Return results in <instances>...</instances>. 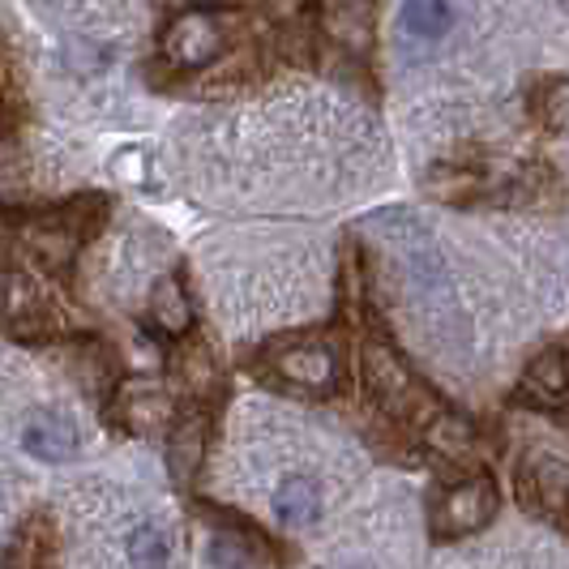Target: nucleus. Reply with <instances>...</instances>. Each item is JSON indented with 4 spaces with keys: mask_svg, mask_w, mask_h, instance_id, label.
<instances>
[{
    "mask_svg": "<svg viewBox=\"0 0 569 569\" xmlns=\"http://www.w3.org/2000/svg\"><path fill=\"white\" fill-rule=\"evenodd\" d=\"M22 446L43 462H64L78 450V428L60 411H34L22 428Z\"/></svg>",
    "mask_w": 569,
    "mask_h": 569,
    "instance_id": "nucleus-11",
    "label": "nucleus"
},
{
    "mask_svg": "<svg viewBox=\"0 0 569 569\" xmlns=\"http://www.w3.org/2000/svg\"><path fill=\"white\" fill-rule=\"evenodd\" d=\"M112 416L129 428V432H159V428H168L171 420H176V402H171L168 390L146 386L142 381V386H124V390H120Z\"/></svg>",
    "mask_w": 569,
    "mask_h": 569,
    "instance_id": "nucleus-9",
    "label": "nucleus"
},
{
    "mask_svg": "<svg viewBox=\"0 0 569 569\" xmlns=\"http://www.w3.org/2000/svg\"><path fill=\"white\" fill-rule=\"evenodd\" d=\"M0 326L18 339H48L57 330V309L34 279L0 270Z\"/></svg>",
    "mask_w": 569,
    "mask_h": 569,
    "instance_id": "nucleus-4",
    "label": "nucleus"
},
{
    "mask_svg": "<svg viewBox=\"0 0 569 569\" xmlns=\"http://www.w3.org/2000/svg\"><path fill=\"white\" fill-rule=\"evenodd\" d=\"M206 416L201 411H184L168 425V467L176 485H189L198 476L201 458H206Z\"/></svg>",
    "mask_w": 569,
    "mask_h": 569,
    "instance_id": "nucleus-10",
    "label": "nucleus"
},
{
    "mask_svg": "<svg viewBox=\"0 0 569 569\" xmlns=\"http://www.w3.org/2000/svg\"><path fill=\"white\" fill-rule=\"evenodd\" d=\"M274 518L283 527H313L321 518V488L309 476H287L274 492Z\"/></svg>",
    "mask_w": 569,
    "mask_h": 569,
    "instance_id": "nucleus-13",
    "label": "nucleus"
},
{
    "mask_svg": "<svg viewBox=\"0 0 569 569\" xmlns=\"http://www.w3.org/2000/svg\"><path fill=\"white\" fill-rule=\"evenodd\" d=\"M360 377L369 399L390 420H428L437 411V399L425 381L411 372V365L386 339H369L360 351Z\"/></svg>",
    "mask_w": 569,
    "mask_h": 569,
    "instance_id": "nucleus-1",
    "label": "nucleus"
},
{
    "mask_svg": "<svg viewBox=\"0 0 569 569\" xmlns=\"http://www.w3.org/2000/svg\"><path fill=\"white\" fill-rule=\"evenodd\" d=\"M513 485H518V501L527 510L543 513V518H569V462L548 450H531L522 455L518 471H513Z\"/></svg>",
    "mask_w": 569,
    "mask_h": 569,
    "instance_id": "nucleus-7",
    "label": "nucleus"
},
{
    "mask_svg": "<svg viewBox=\"0 0 569 569\" xmlns=\"http://www.w3.org/2000/svg\"><path fill=\"white\" fill-rule=\"evenodd\" d=\"M168 557H171V540L163 527L142 522V527L129 536V561L138 569H168Z\"/></svg>",
    "mask_w": 569,
    "mask_h": 569,
    "instance_id": "nucleus-19",
    "label": "nucleus"
},
{
    "mask_svg": "<svg viewBox=\"0 0 569 569\" xmlns=\"http://www.w3.org/2000/svg\"><path fill=\"white\" fill-rule=\"evenodd\" d=\"M103 214V201H82V206H60V210H48V214H39V219H30L27 223V244L30 253L39 257L48 270H64L73 253L82 249V240L90 236L94 228V219Z\"/></svg>",
    "mask_w": 569,
    "mask_h": 569,
    "instance_id": "nucleus-2",
    "label": "nucleus"
},
{
    "mask_svg": "<svg viewBox=\"0 0 569 569\" xmlns=\"http://www.w3.org/2000/svg\"><path fill=\"white\" fill-rule=\"evenodd\" d=\"M9 129H13V112H9V108H4V103H0V138H4V133H9Z\"/></svg>",
    "mask_w": 569,
    "mask_h": 569,
    "instance_id": "nucleus-22",
    "label": "nucleus"
},
{
    "mask_svg": "<svg viewBox=\"0 0 569 569\" xmlns=\"http://www.w3.org/2000/svg\"><path fill=\"white\" fill-rule=\"evenodd\" d=\"M518 399L527 407H540V411H561L569 402V351L552 347V351L536 356L518 381Z\"/></svg>",
    "mask_w": 569,
    "mask_h": 569,
    "instance_id": "nucleus-8",
    "label": "nucleus"
},
{
    "mask_svg": "<svg viewBox=\"0 0 569 569\" xmlns=\"http://www.w3.org/2000/svg\"><path fill=\"white\" fill-rule=\"evenodd\" d=\"M4 569H57L52 566V531H48L43 518L22 527V536H18L13 548H9Z\"/></svg>",
    "mask_w": 569,
    "mask_h": 569,
    "instance_id": "nucleus-17",
    "label": "nucleus"
},
{
    "mask_svg": "<svg viewBox=\"0 0 569 569\" xmlns=\"http://www.w3.org/2000/svg\"><path fill=\"white\" fill-rule=\"evenodd\" d=\"M330 34L339 39V43H347V48H365L372 34V13L365 0H342V4H335L330 9Z\"/></svg>",
    "mask_w": 569,
    "mask_h": 569,
    "instance_id": "nucleus-18",
    "label": "nucleus"
},
{
    "mask_svg": "<svg viewBox=\"0 0 569 569\" xmlns=\"http://www.w3.org/2000/svg\"><path fill=\"white\" fill-rule=\"evenodd\" d=\"M180 372H184V386L193 395H206L214 386V365H210V351L206 347H193L184 360H180Z\"/></svg>",
    "mask_w": 569,
    "mask_h": 569,
    "instance_id": "nucleus-21",
    "label": "nucleus"
},
{
    "mask_svg": "<svg viewBox=\"0 0 569 569\" xmlns=\"http://www.w3.org/2000/svg\"><path fill=\"white\" fill-rule=\"evenodd\" d=\"M184 4H201V0H184Z\"/></svg>",
    "mask_w": 569,
    "mask_h": 569,
    "instance_id": "nucleus-24",
    "label": "nucleus"
},
{
    "mask_svg": "<svg viewBox=\"0 0 569 569\" xmlns=\"http://www.w3.org/2000/svg\"><path fill=\"white\" fill-rule=\"evenodd\" d=\"M540 120L548 133H569V78L552 82L540 94Z\"/></svg>",
    "mask_w": 569,
    "mask_h": 569,
    "instance_id": "nucleus-20",
    "label": "nucleus"
},
{
    "mask_svg": "<svg viewBox=\"0 0 569 569\" xmlns=\"http://www.w3.org/2000/svg\"><path fill=\"white\" fill-rule=\"evenodd\" d=\"M425 446L437 458H450V462L471 458V450H476V425L455 416V411H446V407H437L425 420Z\"/></svg>",
    "mask_w": 569,
    "mask_h": 569,
    "instance_id": "nucleus-12",
    "label": "nucleus"
},
{
    "mask_svg": "<svg viewBox=\"0 0 569 569\" xmlns=\"http://www.w3.org/2000/svg\"><path fill=\"white\" fill-rule=\"evenodd\" d=\"M266 365H270V377L291 386V390L330 395L339 386V356L326 342H313V339L283 342V347H274L266 356Z\"/></svg>",
    "mask_w": 569,
    "mask_h": 569,
    "instance_id": "nucleus-3",
    "label": "nucleus"
},
{
    "mask_svg": "<svg viewBox=\"0 0 569 569\" xmlns=\"http://www.w3.org/2000/svg\"><path fill=\"white\" fill-rule=\"evenodd\" d=\"M223 48H228L223 22L214 13H206V9H184L163 30V57L176 69H210L214 60L223 57Z\"/></svg>",
    "mask_w": 569,
    "mask_h": 569,
    "instance_id": "nucleus-6",
    "label": "nucleus"
},
{
    "mask_svg": "<svg viewBox=\"0 0 569 569\" xmlns=\"http://www.w3.org/2000/svg\"><path fill=\"white\" fill-rule=\"evenodd\" d=\"M0 86H4V69H0Z\"/></svg>",
    "mask_w": 569,
    "mask_h": 569,
    "instance_id": "nucleus-23",
    "label": "nucleus"
},
{
    "mask_svg": "<svg viewBox=\"0 0 569 569\" xmlns=\"http://www.w3.org/2000/svg\"><path fill=\"white\" fill-rule=\"evenodd\" d=\"M150 321H154V330H163L171 339L189 335L193 305H189V291L180 287V279H159L154 283V291H150Z\"/></svg>",
    "mask_w": 569,
    "mask_h": 569,
    "instance_id": "nucleus-14",
    "label": "nucleus"
},
{
    "mask_svg": "<svg viewBox=\"0 0 569 569\" xmlns=\"http://www.w3.org/2000/svg\"><path fill=\"white\" fill-rule=\"evenodd\" d=\"M425 189L432 193L437 201H450V206H471V201L485 198V176H476V171L467 168H432L425 180Z\"/></svg>",
    "mask_w": 569,
    "mask_h": 569,
    "instance_id": "nucleus-16",
    "label": "nucleus"
},
{
    "mask_svg": "<svg viewBox=\"0 0 569 569\" xmlns=\"http://www.w3.org/2000/svg\"><path fill=\"white\" fill-rule=\"evenodd\" d=\"M492 513H497V485L480 471L441 492V501L432 506V527L437 536H471L492 522Z\"/></svg>",
    "mask_w": 569,
    "mask_h": 569,
    "instance_id": "nucleus-5",
    "label": "nucleus"
},
{
    "mask_svg": "<svg viewBox=\"0 0 569 569\" xmlns=\"http://www.w3.org/2000/svg\"><path fill=\"white\" fill-rule=\"evenodd\" d=\"M402 30L420 43H437L455 30V4L450 0H402Z\"/></svg>",
    "mask_w": 569,
    "mask_h": 569,
    "instance_id": "nucleus-15",
    "label": "nucleus"
}]
</instances>
